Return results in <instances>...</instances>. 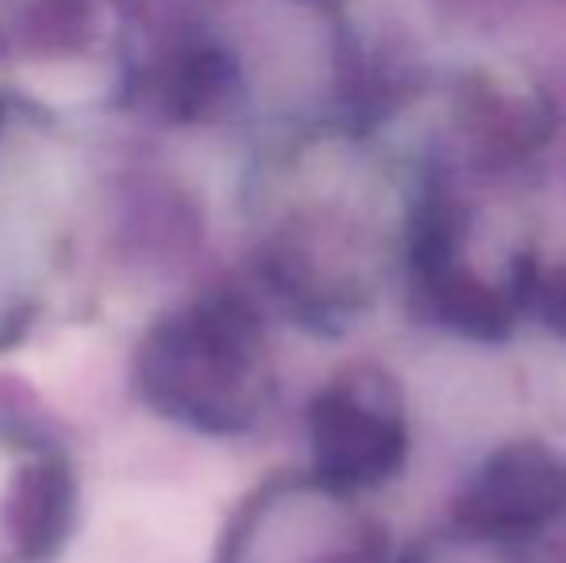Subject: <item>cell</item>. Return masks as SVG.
Here are the masks:
<instances>
[{
    "mask_svg": "<svg viewBox=\"0 0 566 563\" xmlns=\"http://www.w3.org/2000/svg\"><path fill=\"white\" fill-rule=\"evenodd\" d=\"M77 482L51 444H23L0 467V544L15 563H43L70 541Z\"/></svg>",
    "mask_w": 566,
    "mask_h": 563,
    "instance_id": "4",
    "label": "cell"
},
{
    "mask_svg": "<svg viewBox=\"0 0 566 563\" xmlns=\"http://www.w3.org/2000/svg\"><path fill=\"white\" fill-rule=\"evenodd\" d=\"M528 309L566 344V263L552 271H536L528 290Z\"/></svg>",
    "mask_w": 566,
    "mask_h": 563,
    "instance_id": "6",
    "label": "cell"
},
{
    "mask_svg": "<svg viewBox=\"0 0 566 563\" xmlns=\"http://www.w3.org/2000/svg\"><path fill=\"white\" fill-rule=\"evenodd\" d=\"M313 479L332 494L389 482L409 456L405 414L389 386L370 378H336L308 406Z\"/></svg>",
    "mask_w": 566,
    "mask_h": 563,
    "instance_id": "2",
    "label": "cell"
},
{
    "mask_svg": "<svg viewBox=\"0 0 566 563\" xmlns=\"http://www.w3.org/2000/svg\"><path fill=\"white\" fill-rule=\"evenodd\" d=\"M566 513V463L536 440H516L485 456L467 482L454 525L474 541H521Z\"/></svg>",
    "mask_w": 566,
    "mask_h": 563,
    "instance_id": "3",
    "label": "cell"
},
{
    "mask_svg": "<svg viewBox=\"0 0 566 563\" xmlns=\"http://www.w3.org/2000/svg\"><path fill=\"white\" fill-rule=\"evenodd\" d=\"M239 74L224 51L189 46L158 77V101L174 121H209L235 97Z\"/></svg>",
    "mask_w": 566,
    "mask_h": 563,
    "instance_id": "5",
    "label": "cell"
},
{
    "mask_svg": "<svg viewBox=\"0 0 566 563\" xmlns=\"http://www.w3.org/2000/svg\"><path fill=\"white\" fill-rule=\"evenodd\" d=\"M135 386L166 421L235 436L270 398L266 332L239 293H205L158 316L135 352Z\"/></svg>",
    "mask_w": 566,
    "mask_h": 563,
    "instance_id": "1",
    "label": "cell"
}]
</instances>
